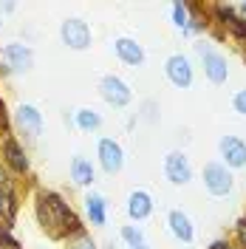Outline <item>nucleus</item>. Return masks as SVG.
Here are the masks:
<instances>
[{
  "mask_svg": "<svg viewBox=\"0 0 246 249\" xmlns=\"http://www.w3.org/2000/svg\"><path fill=\"white\" fill-rule=\"evenodd\" d=\"M119 235H122V241L130 249H133V247H144V235H141V230L130 227V224H127V227H122V232H119Z\"/></svg>",
  "mask_w": 246,
  "mask_h": 249,
  "instance_id": "obj_20",
  "label": "nucleus"
},
{
  "mask_svg": "<svg viewBox=\"0 0 246 249\" xmlns=\"http://www.w3.org/2000/svg\"><path fill=\"white\" fill-rule=\"evenodd\" d=\"M232 108L238 110L241 116H246V88H241V91L235 93V99H232Z\"/></svg>",
  "mask_w": 246,
  "mask_h": 249,
  "instance_id": "obj_22",
  "label": "nucleus"
},
{
  "mask_svg": "<svg viewBox=\"0 0 246 249\" xmlns=\"http://www.w3.org/2000/svg\"><path fill=\"white\" fill-rule=\"evenodd\" d=\"M93 178H96V170H93L91 161L85 156H74L71 159V181L77 187H91Z\"/></svg>",
  "mask_w": 246,
  "mask_h": 249,
  "instance_id": "obj_17",
  "label": "nucleus"
},
{
  "mask_svg": "<svg viewBox=\"0 0 246 249\" xmlns=\"http://www.w3.org/2000/svg\"><path fill=\"white\" fill-rule=\"evenodd\" d=\"M37 218H40V224L54 238L82 235V221H79V215L57 193H40L37 196Z\"/></svg>",
  "mask_w": 246,
  "mask_h": 249,
  "instance_id": "obj_1",
  "label": "nucleus"
},
{
  "mask_svg": "<svg viewBox=\"0 0 246 249\" xmlns=\"http://www.w3.org/2000/svg\"><path fill=\"white\" fill-rule=\"evenodd\" d=\"M99 96H102L108 105H113V108H124L133 93H130V88H127V82H124L122 77L108 74V77H102V82H99Z\"/></svg>",
  "mask_w": 246,
  "mask_h": 249,
  "instance_id": "obj_5",
  "label": "nucleus"
},
{
  "mask_svg": "<svg viewBox=\"0 0 246 249\" xmlns=\"http://www.w3.org/2000/svg\"><path fill=\"white\" fill-rule=\"evenodd\" d=\"M207 249H235V247H232L229 241H224V238H218V241H212V244H210Z\"/></svg>",
  "mask_w": 246,
  "mask_h": 249,
  "instance_id": "obj_25",
  "label": "nucleus"
},
{
  "mask_svg": "<svg viewBox=\"0 0 246 249\" xmlns=\"http://www.w3.org/2000/svg\"><path fill=\"white\" fill-rule=\"evenodd\" d=\"M85 213H88L93 227H105V221H108V201H105V196L88 193L85 196Z\"/></svg>",
  "mask_w": 246,
  "mask_h": 249,
  "instance_id": "obj_18",
  "label": "nucleus"
},
{
  "mask_svg": "<svg viewBox=\"0 0 246 249\" xmlns=\"http://www.w3.org/2000/svg\"><path fill=\"white\" fill-rule=\"evenodd\" d=\"M221 159L229 170H238V167H246V142L238 139V136H224L221 139Z\"/></svg>",
  "mask_w": 246,
  "mask_h": 249,
  "instance_id": "obj_9",
  "label": "nucleus"
},
{
  "mask_svg": "<svg viewBox=\"0 0 246 249\" xmlns=\"http://www.w3.org/2000/svg\"><path fill=\"white\" fill-rule=\"evenodd\" d=\"M173 26L181 29L184 34L207 29V23H201L198 17H193V3H184V0H176L173 3Z\"/></svg>",
  "mask_w": 246,
  "mask_h": 249,
  "instance_id": "obj_12",
  "label": "nucleus"
},
{
  "mask_svg": "<svg viewBox=\"0 0 246 249\" xmlns=\"http://www.w3.org/2000/svg\"><path fill=\"white\" fill-rule=\"evenodd\" d=\"M235 235H238V241H241V247H246V215L235 224Z\"/></svg>",
  "mask_w": 246,
  "mask_h": 249,
  "instance_id": "obj_24",
  "label": "nucleus"
},
{
  "mask_svg": "<svg viewBox=\"0 0 246 249\" xmlns=\"http://www.w3.org/2000/svg\"><path fill=\"white\" fill-rule=\"evenodd\" d=\"M68 249H99L96 247V244H93V238L91 235H77V238H74V244H68Z\"/></svg>",
  "mask_w": 246,
  "mask_h": 249,
  "instance_id": "obj_21",
  "label": "nucleus"
},
{
  "mask_svg": "<svg viewBox=\"0 0 246 249\" xmlns=\"http://www.w3.org/2000/svg\"><path fill=\"white\" fill-rule=\"evenodd\" d=\"M0 26H3V17H0Z\"/></svg>",
  "mask_w": 246,
  "mask_h": 249,
  "instance_id": "obj_27",
  "label": "nucleus"
},
{
  "mask_svg": "<svg viewBox=\"0 0 246 249\" xmlns=\"http://www.w3.org/2000/svg\"><path fill=\"white\" fill-rule=\"evenodd\" d=\"M133 249H147V247H133Z\"/></svg>",
  "mask_w": 246,
  "mask_h": 249,
  "instance_id": "obj_26",
  "label": "nucleus"
},
{
  "mask_svg": "<svg viewBox=\"0 0 246 249\" xmlns=\"http://www.w3.org/2000/svg\"><path fill=\"white\" fill-rule=\"evenodd\" d=\"M74 122H77L79 130H96V127L102 124V116L91 108H79L77 116H74Z\"/></svg>",
  "mask_w": 246,
  "mask_h": 249,
  "instance_id": "obj_19",
  "label": "nucleus"
},
{
  "mask_svg": "<svg viewBox=\"0 0 246 249\" xmlns=\"http://www.w3.org/2000/svg\"><path fill=\"white\" fill-rule=\"evenodd\" d=\"M60 37H62V43L68 48H74V51H85L93 43L91 26L82 17H65L62 26H60Z\"/></svg>",
  "mask_w": 246,
  "mask_h": 249,
  "instance_id": "obj_2",
  "label": "nucleus"
},
{
  "mask_svg": "<svg viewBox=\"0 0 246 249\" xmlns=\"http://www.w3.org/2000/svg\"><path fill=\"white\" fill-rule=\"evenodd\" d=\"M3 57H6V65L15 74H26V71H31V65H34V54L23 43H9V46L3 48Z\"/></svg>",
  "mask_w": 246,
  "mask_h": 249,
  "instance_id": "obj_10",
  "label": "nucleus"
},
{
  "mask_svg": "<svg viewBox=\"0 0 246 249\" xmlns=\"http://www.w3.org/2000/svg\"><path fill=\"white\" fill-rule=\"evenodd\" d=\"M150 213H153L150 193L147 190H133L127 196V215L133 218V221H144V218H150Z\"/></svg>",
  "mask_w": 246,
  "mask_h": 249,
  "instance_id": "obj_15",
  "label": "nucleus"
},
{
  "mask_svg": "<svg viewBox=\"0 0 246 249\" xmlns=\"http://www.w3.org/2000/svg\"><path fill=\"white\" fill-rule=\"evenodd\" d=\"M164 176H167L170 184H176V187L190 184V178H193V164H190V159H187L181 150L167 153V159H164Z\"/></svg>",
  "mask_w": 246,
  "mask_h": 249,
  "instance_id": "obj_6",
  "label": "nucleus"
},
{
  "mask_svg": "<svg viewBox=\"0 0 246 249\" xmlns=\"http://www.w3.org/2000/svg\"><path fill=\"white\" fill-rule=\"evenodd\" d=\"M167 224H170V232L176 235L178 241H184V244H190V241H193L195 230H193V221H190V215H187V213H181V210H170Z\"/></svg>",
  "mask_w": 246,
  "mask_h": 249,
  "instance_id": "obj_16",
  "label": "nucleus"
},
{
  "mask_svg": "<svg viewBox=\"0 0 246 249\" xmlns=\"http://www.w3.org/2000/svg\"><path fill=\"white\" fill-rule=\"evenodd\" d=\"M204 187L212 193V196H229L232 187H235V178H232V170L224 164V161H210L204 164Z\"/></svg>",
  "mask_w": 246,
  "mask_h": 249,
  "instance_id": "obj_3",
  "label": "nucleus"
},
{
  "mask_svg": "<svg viewBox=\"0 0 246 249\" xmlns=\"http://www.w3.org/2000/svg\"><path fill=\"white\" fill-rule=\"evenodd\" d=\"M96 156H99V164H102V170L108 173V176L122 170L124 153H122V144H119L116 139H102L99 147H96Z\"/></svg>",
  "mask_w": 246,
  "mask_h": 249,
  "instance_id": "obj_8",
  "label": "nucleus"
},
{
  "mask_svg": "<svg viewBox=\"0 0 246 249\" xmlns=\"http://www.w3.org/2000/svg\"><path fill=\"white\" fill-rule=\"evenodd\" d=\"M0 247H3V249H20V244L6 232V227H0Z\"/></svg>",
  "mask_w": 246,
  "mask_h": 249,
  "instance_id": "obj_23",
  "label": "nucleus"
},
{
  "mask_svg": "<svg viewBox=\"0 0 246 249\" xmlns=\"http://www.w3.org/2000/svg\"><path fill=\"white\" fill-rule=\"evenodd\" d=\"M164 74L176 88H190L193 85V65L184 54H170L164 62Z\"/></svg>",
  "mask_w": 246,
  "mask_h": 249,
  "instance_id": "obj_7",
  "label": "nucleus"
},
{
  "mask_svg": "<svg viewBox=\"0 0 246 249\" xmlns=\"http://www.w3.org/2000/svg\"><path fill=\"white\" fill-rule=\"evenodd\" d=\"M198 54H201V60H204V74H207V79L212 85H224L229 79V62H227V57L212 51L210 46H198Z\"/></svg>",
  "mask_w": 246,
  "mask_h": 249,
  "instance_id": "obj_4",
  "label": "nucleus"
},
{
  "mask_svg": "<svg viewBox=\"0 0 246 249\" xmlns=\"http://www.w3.org/2000/svg\"><path fill=\"white\" fill-rule=\"evenodd\" d=\"M113 48H116V57H119L124 65H130V68L144 65V48L139 46L133 37H119V40L113 43Z\"/></svg>",
  "mask_w": 246,
  "mask_h": 249,
  "instance_id": "obj_13",
  "label": "nucleus"
},
{
  "mask_svg": "<svg viewBox=\"0 0 246 249\" xmlns=\"http://www.w3.org/2000/svg\"><path fill=\"white\" fill-rule=\"evenodd\" d=\"M3 159L15 173H29V156L23 150V144L12 136H6V142H3Z\"/></svg>",
  "mask_w": 246,
  "mask_h": 249,
  "instance_id": "obj_14",
  "label": "nucleus"
},
{
  "mask_svg": "<svg viewBox=\"0 0 246 249\" xmlns=\"http://www.w3.org/2000/svg\"><path fill=\"white\" fill-rule=\"evenodd\" d=\"M15 122L26 136H31V139H37V136L43 133V113L34 108V105H26V102H23V105L15 110Z\"/></svg>",
  "mask_w": 246,
  "mask_h": 249,
  "instance_id": "obj_11",
  "label": "nucleus"
}]
</instances>
